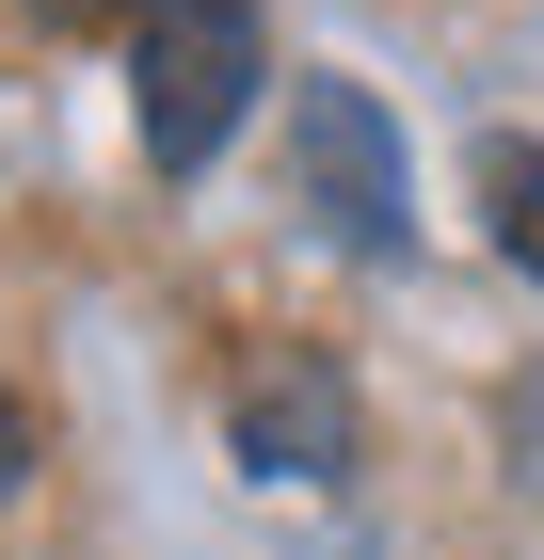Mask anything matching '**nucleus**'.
Listing matches in <instances>:
<instances>
[{"label":"nucleus","mask_w":544,"mask_h":560,"mask_svg":"<svg viewBox=\"0 0 544 560\" xmlns=\"http://www.w3.org/2000/svg\"><path fill=\"white\" fill-rule=\"evenodd\" d=\"M481 209H497V257L544 289V144H512V129L481 144Z\"/></svg>","instance_id":"nucleus-4"},{"label":"nucleus","mask_w":544,"mask_h":560,"mask_svg":"<svg viewBox=\"0 0 544 560\" xmlns=\"http://www.w3.org/2000/svg\"><path fill=\"white\" fill-rule=\"evenodd\" d=\"M33 480V400H0V497Z\"/></svg>","instance_id":"nucleus-6"},{"label":"nucleus","mask_w":544,"mask_h":560,"mask_svg":"<svg viewBox=\"0 0 544 560\" xmlns=\"http://www.w3.org/2000/svg\"><path fill=\"white\" fill-rule=\"evenodd\" d=\"M48 33H144V16H161V0H33Z\"/></svg>","instance_id":"nucleus-5"},{"label":"nucleus","mask_w":544,"mask_h":560,"mask_svg":"<svg viewBox=\"0 0 544 560\" xmlns=\"http://www.w3.org/2000/svg\"><path fill=\"white\" fill-rule=\"evenodd\" d=\"M241 465L256 480H336L352 465V385L336 369H256L241 385Z\"/></svg>","instance_id":"nucleus-3"},{"label":"nucleus","mask_w":544,"mask_h":560,"mask_svg":"<svg viewBox=\"0 0 544 560\" xmlns=\"http://www.w3.org/2000/svg\"><path fill=\"white\" fill-rule=\"evenodd\" d=\"M289 176H304V209H321L352 257H401V241H417V224H401V129H384L369 81H304L289 96Z\"/></svg>","instance_id":"nucleus-2"},{"label":"nucleus","mask_w":544,"mask_h":560,"mask_svg":"<svg viewBox=\"0 0 544 560\" xmlns=\"http://www.w3.org/2000/svg\"><path fill=\"white\" fill-rule=\"evenodd\" d=\"M256 81H273L256 0H161V16L128 33V113H144V161H161V176L224 161V129L256 113Z\"/></svg>","instance_id":"nucleus-1"}]
</instances>
